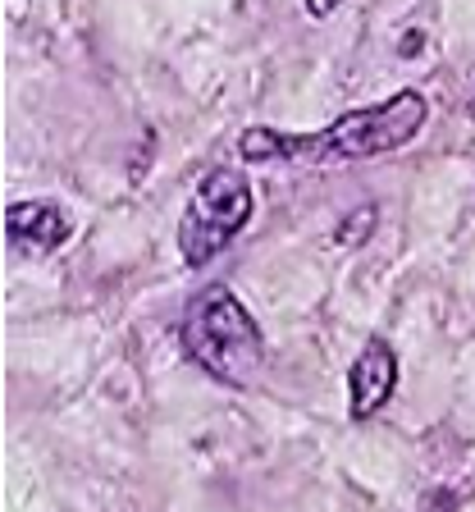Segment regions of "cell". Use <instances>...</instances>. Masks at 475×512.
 Segmentation results:
<instances>
[{
  "label": "cell",
  "mask_w": 475,
  "mask_h": 512,
  "mask_svg": "<svg viewBox=\"0 0 475 512\" xmlns=\"http://www.w3.org/2000/svg\"><path fill=\"white\" fill-rule=\"evenodd\" d=\"M398 375H402V366H398L393 343L384 334H370L361 343L357 362L348 366V416L352 421H370L375 412H384L389 398L398 394Z\"/></svg>",
  "instance_id": "4"
},
{
  "label": "cell",
  "mask_w": 475,
  "mask_h": 512,
  "mask_svg": "<svg viewBox=\"0 0 475 512\" xmlns=\"http://www.w3.org/2000/svg\"><path fill=\"white\" fill-rule=\"evenodd\" d=\"M462 503H457V494L453 490H434L430 499H425V512H457Z\"/></svg>",
  "instance_id": "7"
},
{
  "label": "cell",
  "mask_w": 475,
  "mask_h": 512,
  "mask_svg": "<svg viewBox=\"0 0 475 512\" xmlns=\"http://www.w3.org/2000/svg\"><path fill=\"white\" fill-rule=\"evenodd\" d=\"M375 215H380L375 206H361V211H348V215H343V224H338V234H334V238H338L343 247L366 243V238L375 234Z\"/></svg>",
  "instance_id": "6"
},
{
  "label": "cell",
  "mask_w": 475,
  "mask_h": 512,
  "mask_svg": "<svg viewBox=\"0 0 475 512\" xmlns=\"http://www.w3.org/2000/svg\"><path fill=\"white\" fill-rule=\"evenodd\" d=\"M425 119H430V101L416 87H402L389 101L361 110H343L334 124L316 128V133H284V128H247L238 138V156L252 165H352V160H380L393 151L412 147L421 138Z\"/></svg>",
  "instance_id": "1"
},
{
  "label": "cell",
  "mask_w": 475,
  "mask_h": 512,
  "mask_svg": "<svg viewBox=\"0 0 475 512\" xmlns=\"http://www.w3.org/2000/svg\"><path fill=\"white\" fill-rule=\"evenodd\" d=\"M74 220L55 202H14L5 211V243L14 252H55L69 243Z\"/></svg>",
  "instance_id": "5"
},
{
  "label": "cell",
  "mask_w": 475,
  "mask_h": 512,
  "mask_svg": "<svg viewBox=\"0 0 475 512\" xmlns=\"http://www.w3.org/2000/svg\"><path fill=\"white\" fill-rule=\"evenodd\" d=\"M252 211H256V197H252L247 174L229 170V165L201 174V183L192 188L188 206H183V215H179V256H183V266L201 270L206 261H215V256H220L224 247L247 229Z\"/></svg>",
  "instance_id": "3"
},
{
  "label": "cell",
  "mask_w": 475,
  "mask_h": 512,
  "mask_svg": "<svg viewBox=\"0 0 475 512\" xmlns=\"http://www.w3.org/2000/svg\"><path fill=\"white\" fill-rule=\"evenodd\" d=\"M302 5H307L311 19H329V14H334L338 5H343V0H302Z\"/></svg>",
  "instance_id": "8"
},
{
  "label": "cell",
  "mask_w": 475,
  "mask_h": 512,
  "mask_svg": "<svg viewBox=\"0 0 475 512\" xmlns=\"http://www.w3.org/2000/svg\"><path fill=\"white\" fill-rule=\"evenodd\" d=\"M179 348L197 371L229 389H252L265 371V334L256 316L238 302V293L224 284H211L192 293L179 320Z\"/></svg>",
  "instance_id": "2"
},
{
  "label": "cell",
  "mask_w": 475,
  "mask_h": 512,
  "mask_svg": "<svg viewBox=\"0 0 475 512\" xmlns=\"http://www.w3.org/2000/svg\"><path fill=\"white\" fill-rule=\"evenodd\" d=\"M466 110H471V124H475V96H471V106H466Z\"/></svg>",
  "instance_id": "9"
}]
</instances>
